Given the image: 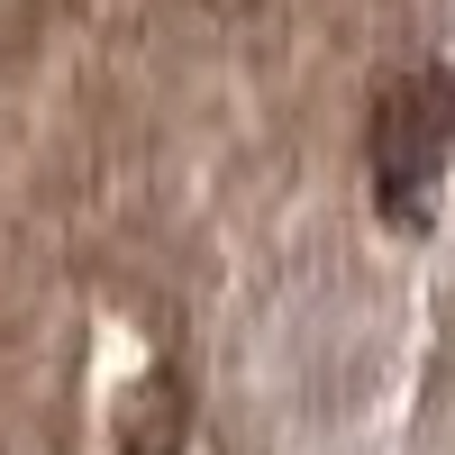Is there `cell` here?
<instances>
[{
  "mask_svg": "<svg viewBox=\"0 0 455 455\" xmlns=\"http://www.w3.org/2000/svg\"><path fill=\"white\" fill-rule=\"evenodd\" d=\"M455 156V73H401L373 119V182H383V219L428 228L437 182Z\"/></svg>",
  "mask_w": 455,
  "mask_h": 455,
  "instance_id": "obj_1",
  "label": "cell"
}]
</instances>
